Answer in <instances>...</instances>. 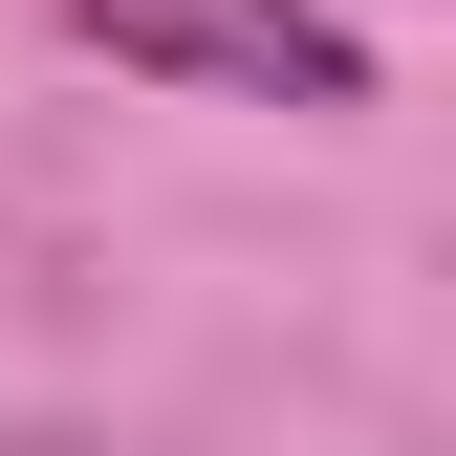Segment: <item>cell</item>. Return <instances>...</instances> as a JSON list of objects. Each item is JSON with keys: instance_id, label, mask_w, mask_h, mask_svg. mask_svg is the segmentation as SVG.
Instances as JSON below:
<instances>
[{"instance_id": "6da1fadb", "label": "cell", "mask_w": 456, "mask_h": 456, "mask_svg": "<svg viewBox=\"0 0 456 456\" xmlns=\"http://www.w3.org/2000/svg\"><path fill=\"white\" fill-rule=\"evenodd\" d=\"M109 66H175V87H240V109H370V44L326 0H66Z\"/></svg>"}]
</instances>
